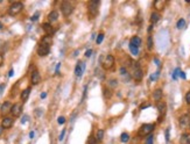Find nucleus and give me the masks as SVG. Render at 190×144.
Instances as JSON below:
<instances>
[{
  "instance_id": "obj_34",
  "label": "nucleus",
  "mask_w": 190,
  "mask_h": 144,
  "mask_svg": "<svg viewBox=\"0 0 190 144\" xmlns=\"http://www.w3.org/2000/svg\"><path fill=\"white\" fill-rule=\"evenodd\" d=\"M153 139H154V137H153V135L150 134V135L146 138V144H153Z\"/></svg>"
},
{
  "instance_id": "obj_28",
  "label": "nucleus",
  "mask_w": 190,
  "mask_h": 144,
  "mask_svg": "<svg viewBox=\"0 0 190 144\" xmlns=\"http://www.w3.org/2000/svg\"><path fill=\"white\" fill-rule=\"evenodd\" d=\"M176 27H177L178 29H183V28L185 27V20H184V19H180V20L177 21Z\"/></svg>"
},
{
  "instance_id": "obj_44",
  "label": "nucleus",
  "mask_w": 190,
  "mask_h": 144,
  "mask_svg": "<svg viewBox=\"0 0 190 144\" xmlns=\"http://www.w3.org/2000/svg\"><path fill=\"white\" fill-rule=\"evenodd\" d=\"M45 96H47V93H42V94H41V98H42V99H44Z\"/></svg>"
},
{
  "instance_id": "obj_19",
  "label": "nucleus",
  "mask_w": 190,
  "mask_h": 144,
  "mask_svg": "<svg viewBox=\"0 0 190 144\" xmlns=\"http://www.w3.org/2000/svg\"><path fill=\"white\" fill-rule=\"evenodd\" d=\"M57 19H58V12H57V10H51V12L49 13V15H48L49 23H50V22H55V21H57Z\"/></svg>"
},
{
  "instance_id": "obj_42",
  "label": "nucleus",
  "mask_w": 190,
  "mask_h": 144,
  "mask_svg": "<svg viewBox=\"0 0 190 144\" xmlns=\"http://www.w3.org/2000/svg\"><path fill=\"white\" fill-rule=\"evenodd\" d=\"M2 63H3V57H2V55H0V66L2 65Z\"/></svg>"
},
{
  "instance_id": "obj_13",
  "label": "nucleus",
  "mask_w": 190,
  "mask_h": 144,
  "mask_svg": "<svg viewBox=\"0 0 190 144\" xmlns=\"http://www.w3.org/2000/svg\"><path fill=\"white\" fill-rule=\"evenodd\" d=\"M30 80H31V84H33V85H37V84L41 81V75H40V73H38L37 70H34V71L31 72Z\"/></svg>"
},
{
  "instance_id": "obj_25",
  "label": "nucleus",
  "mask_w": 190,
  "mask_h": 144,
  "mask_svg": "<svg viewBox=\"0 0 190 144\" xmlns=\"http://www.w3.org/2000/svg\"><path fill=\"white\" fill-rule=\"evenodd\" d=\"M94 138L98 141V142H100L103 138H104V130H101V129H98L97 131H96V135H94Z\"/></svg>"
},
{
  "instance_id": "obj_8",
  "label": "nucleus",
  "mask_w": 190,
  "mask_h": 144,
  "mask_svg": "<svg viewBox=\"0 0 190 144\" xmlns=\"http://www.w3.org/2000/svg\"><path fill=\"white\" fill-rule=\"evenodd\" d=\"M180 125H181V128H183V129H185V128H189L190 127V116L188 115V114H185V115H182L181 117H180Z\"/></svg>"
},
{
  "instance_id": "obj_24",
  "label": "nucleus",
  "mask_w": 190,
  "mask_h": 144,
  "mask_svg": "<svg viewBox=\"0 0 190 144\" xmlns=\"http://www.w3.org/2000/svg\"><path fill=\"white\" fill-rule=\"evenodd\" d=\"M29 93H30V87L23 89V91L21 92V100H22V101H26V100L28 99V96H29Z\"/></svg>"
},
{
  "instance_id": "obj_31",
  "label": "nucleus",
  "mask_w": 190,
  "mask_h": 144,
  "mask_svg": "<svg viewBox=\"0 0 190 144\" xmlns=\"http://www.w3.org/2000/svg\"><path fill=\"white\" fill-rule=\"evenodd\" d=\"M147 45H148V49H149V50L153 48V37H152V36L148 37V39H147Z\"/></svg>"
},
{
  "instance_id": "obj_20",
  "label": "nucleus",
  "mask_w": 190,
  "mask_h": 144,
  "mask_svg": "<svg viewBox=\"0 0 190 144\" xmlns=\"http://www.w3.org/2000/svg\"><path fill=\"white\" fill-rule=\"evenodd\" d=\"M129 44L139 48V46H140V44H141V38H140L139 36H133V37L131 38V41H129Z\"/></svg>"
},
{
  "instance_id": "obj_38",
  "label": "nucleus",
  "mask_w": 190,
  "mask_h": 144,
  "mask_svg": "<svg viewBox=\"0 0 190 144\" xmlns=\"http://www.w3.org/2000/svg\"><path fill=\"white\" fill-rule=\"evenodd\" d=\"M37 17H38V12H36L33 16H31V21H36L37 20Z\"/></svg>"
},
{
  "instance_id": "obj_16",
  "label": "nucleus",
  "mask_w": 190,
  "mask_h": 144,
  "mask_svg": "<svg viewBox=\"0 0 190 144\" xmlns=\"http://www.w3.org/2000/svg\"><path fill=\"white\" fill-rule=\"evenodd\" d=\"M120 75H121V78H122L124 81H128L131 79V74H129V72H127V70L125 67H121L120 69Z\"/></svg>"
},
{
  "instance_id": "obj_35",
  "label": "nucleus",
  "mask_w": 190,
  "mask_h": 144,
  "mask_svg": "<svg viewBox=\"0 0 190 144\" xmlns=\"http://www.w3.org/2000/svg\"><path fill=\"white\" fill-rule=\"evenodd\" d=\"M180 69H175V71H174V73H173V79H177V77H178V74H180Z\"/></svg>"
},
{
  "instance_id": "obj_41",
  "label": "nucleus",
  "mask_w": 190,
  "mask_h": 144,
  "mask_svg": "<svg viewBox=\"0 0 190 144\" xmlns=\"http://www.w3.org/2000/svg\"><path fill=\"white\" fill-rule=\"evenodd\" d=\"M180 77H181L182 79H185V73H184V72H180Z\"/></svg>"
},
{
  "instance_id": "obj_2",
  "label": "nucleus",
  "mask_w": 190,
  "mask_h": 144,
  "mask_svg": "<svg viewBox=\"0 0 190 144\" xmlns=\"http://www.w3.org/2000/svg\"><path fill=\"white\" fill-rule=\"evenodd\" d=\"M99 5H100V1L99 0H91V1H89V3H87V10H89V16L91 19H93V17L97 16L98 10H99Z\"/></svg>"
},
{
  "instance_id": "obj_15",
  "label": "nucleus",
  "mask_w": 190,
  "mask_h": 144,
  "mask_svg": "<svg viewBox=\"0 0 190 144\" xmlns=\"http://www.w3.org/2000/svg\"><path fill=\"white\" fill-rule=\"evenodd\" d=\"M42 29L45 31L47 35H50V36H51V34L54 33V28H52V26H51L49 22H48V23H43V24H42Z\"/></svg>"
},
{
  "instance_id": "obj_33",
  "label": "nucleus",
  "mask_w": 190,
  "mask_h": 144,
  "mask_svg": "<svg viewBox=\"0 0 190 144\" xmlns=\"http://www.w3.org/2000/svg\"><path fill=\"white\" fill-rule=\"evenodd\" d=\"M103 38H104V34H99L98 37H97V39H96V43L97 44H100L103 42Z\"/></svg>"
},
{
  "instance_id": "obj_45",
  "label": "nucleus",
  "mask_w": 190,
  "mask_h": 144,
  "mask_svg": "<svg viewBox=\"0 0 190 144\" xmlns=\"http://www.w3.org/2000/svg\"><path fill=\"white\" fill-rule=\"evenodd\" d=\"M29 137H30V138H33V137H34V131H30V134H29Z\"/></svg>"
},
{
  "instance_id": "obj_32",
  "label": "nucleus",
  "mask_w": 190,
  "mask_h": 144,
  "mask_svg": "<svg viewBox=\"0 0 190 144\" xmlns=\"http://www.w3.org/2000/svg\"><path fill=\"white\" fill-rule=\"evenodd\" d=\"M104 95H105V98H111L112 91L111 89H107V88H104Z\"/></svg>"
},
{
  "instance_id": "obj_27",
  "label": "nucleus",
  "mask_w": 190,
  "mask_h": 144,
  "mask_svg": "<svg viewBox=\"0 0 190 144\" xmlns=\"http://www.w3.org/2000/svg\"><path fill=\"white\" fill-rule=\"evenodd\" d=\"M128 139H129V135H128L127 132H122L121 136H120V141H121L122 143H127Z\"/></svg>"
},
{
  "instance_id": "obj_23",
  "label": "nucleus",
  "mask_w": 190,
  "mask_h": 144,
  "mask_svg": "<svg viewBox=\"0 0 190 144\" xmlns=\"http://www.w3.org/2000/svg\"><path fill=\"white\" fill-rule=\"evenodd\" d=\"M160 19H161V15H160L157 12L152 13V15H150V21H152L153 24H154V23H157V22L160 21Z\"/></svg>"
},
{
  "instance_id": "obj_21",
  "label": "nucleus",
  "mask_w": 190,
  "mask_h": 144,
  "mask_svg": "<svg viewBox=\"0 0 190 144\" xmlns=\"http://www.w3.org/2000/svg\"><path fill=\"white\" fill-rule=\"evenodd\" d=\"M162 96H163V94H162V91H161V89H155V91L153 92V98H154L155 101L160 102V100L162 99Z\"/></svg>"
},
{
  "instance_id": "obj_22",
  "label": "nucleus",
  "mask_w": 190,
  "mask_h": 144,
  "mask_svg": "<svg viewBox=\"0 0 190 144\" xmlns=\"http://www.w3.org/2000/svg\"><path fill=\"white\" fill-rule=\"evenodd\" d=\"M181 144H190V134H183L180 139Z\"/></svg>"
},
{
  "instance_id": "obj_40",
  "label": "nucleus",
  "mask_w": 190,
  "mask_h": 144,
  "mask_svg": "<svg viewBox=\"0 0 190 144\" xmlns=\"http://www.w3.org/2000/svg\"><path fill=\"white\" fill-rule=\"evenodd\" d=\"M91 53H92V50H87V51L85 52V57H90Z\"/></svg>"
},
{
  "instance_id": "obj_43",
  "label": "nucleus",
  "mask_w": 190,
  "mask_h": 144,
  "mask_svg": "<svg viewBox=\"0 0 190 144\" xmlns=\"http://www.w3.org/2000/svg\"><path fill=\"white\" fill-rule=\"evenodd\" d=\"M147 107H149V103H147V105H142V106H141V109H143V108H147Z\"/></svg>"
},
{
  "instance_id": "obj_3",
  "label": "nucleus",
  "mask_w": 190,
  "mask_h": 144,
  "mask_svg": "<svg viewBox=\"0 0 190 144\" xmlns=\"http://www.w3.org/2000/svg\"><path fill=\"white\" fill-rule=\"evenodd\" d=\"M155 128V124L153 123H146V124H142L138 131V135L140 137H145V136H149L152 134V131L154 130Z\"/></svg>"
},
{
  "instance_id": "obj_14",
  "label": "nucleus",
  "mask_w": 190,
  "mask_h": 144,
  "mask_svg": "<svg viewBox=\"0 0 190 144\" xmlns=\"http://www.w3.org/2000/svg\"><path fill=\"white\" fill-rule=\"evenodd\" d=\"M157 109H159V113H160V115H161V117L159 118V121H161V118L164 116L166 110H167V105H166V102H162V101L157 102Z\"/></svg>"
},
{
  "instance_id": "obj_37",
  "label": "nucleus",
  "mask_w": 190,
  "mask_h": 144,
  "mask_svg": "<svg viewBox=\"0 0 190 144\" xmlns=\"http://www.w3.org/2000/svg\"><path fill=\"white\" fill-rule=\"evenodd\" d=\"M185 101H187V103H189L190 105V91L185 94Z\"/></svg>"
},
{
  "instance_id": "obj_46",
  "label": "nucleus",
  "mask_w": 190,
  "mask_h": 144,
  "mask_svg": "<svg viewBox=\"0 0 190 144\" xmlns=\"http://www.w3.org/2000/svg\"><path fill=\"white\" fill-rule=\"evenodd\" d=\"M13 73H14V71H13V69H12V70L9 71V77H12V75H13Z\"/></svg>"
},
{
  "instance_id": "obj_39",
  "label": "nucleus",
  "mask_w": 190,
  "mask_h": 144,
  "mask_svg": "<svg viewBox=\"0 0 190 144\" xmlns=\"http://www.w3.org/2000/svg\"><path fill=\"white\" fill-rule=\"evenodd\" d=\"M64 135H65V130H62V132H61V135H59V141H62V139H63Z\"/></svg>"
},
{
  "instance_id": "obj_36",
  "label": "nucleus",
  "mask_w": 190,
  "mask_h": 144,
  "mask_svg": "<svg viewBox=\"0 0 190 144\" xmlns=\"http://www.w3.org/2000/svg\"><path fill=\"white\" fill-rule=\"evenodd\" d=\"M57 122H58V124H64L65 123V117L64 116H59L57 118Z\"/></svg>"
},
{
  "instance_id": "obj_7",
  "label": "nucleus",
  "mask_w": 190,
  "mask_h": 144,
  "mask_svg": "<svg viewBox=\"0 0 190 144\" xmlns=\"http://www.w3.org/2000/svg\"><path fill=\"white\" fill-rule=\"evenodd\" d=\"M22 113V105L21 103H14L12 106V109H10V114L14 116V117H19Z\"/></svg>"
},
{
  "instance_id": "obj_30",
  "label": "nucleus",
  "mask_w": 190,
  "mask_h": 144,
  "mask_svg": "<svg viewBox=\"0 0 190 144\" xmlns=\"http://www.w3.org/2000/svg\"><path fill=\"white\" fill-rule=\"evenodd\" d=\"M87 144H100V142H98V141L94 138V136H90V137L87 138Z\"/></svg>"
},
{
  "instance_id": "obj_11",
  "label": "nucleus",
  "mask_w": 190,
  "mask_h": 144,
  "mask_svg": "<svg viewBox=\"0 0 190 144\" xmlns=\"http://www.w3.org/2000/svg\"><path fill=\"white\" fill-rule=\"evenodd\" d=\"M13 123H14V120H13L12 117L6 116V117H3L2 121H1V128H3V129H9V128L13 127Z\"/></svg>"
},
{
  "instance_id": "obj_47",
  "label": "nucleus",
  "mask_w": 190,
  "mask_h": 144,
  "mask_svg": "<svg viewBox=\"0 0 190 144\" xmlns=\"http://www.w3.org/2000/svg\"><path fill=\"white\" fill-rule=\"evenodd\" d=\"M1 28H2V23L0 22V29H1Z\"/></svg>"
},
{
  "instance_id": "obj_29",
  "label": "nucleus",
  "mask_w": 190,
  "mask_h": 144,
  "mask_svg": "<svg viewBox=\"0 0 190 144\" xmlns=\"http://www.w3.org/2000/svg\"><path fill=\"white\" fill-rule=\"evenodd\" d=\"M129 50H131L132 55H134V56H136L139 53V48L138 46H134V45H131L129 44Z\"/></svg>"
},
{
  "instance_id": "obj_12",
  "label": "nucleus",
  "mask_w": 190,
  "mask_h": 144,
  "mask_svg": "<svg viewBox=\"0 0 190 144\" xmlns=\"http://www.w3.org/2000/svg\"><path fill=\"white\" fill-rule=\"evenodd\" d=\"M84 70H85V64H84L83 62H78L77 65H76V69H75V74H76V77H80V75L83 74Z\"/></svg>"
},
{
  "instance_id": "obj_4",
  "label": "nucleus",
  "mask_w": 190,
  "mask_h": 144,
  "mask_svg": "<svg viewBox=\"0 0 190 144\" xmlns=\"http://www.w3.org/2000/svg\"><path fill=\"white\" fill-rule=\"evenodd\" d=\"M22 8H23V3H22V2H20V1L13 2V3L9 6V8H8V14L12 15V16L17 15V14L22 10Z\"/></svg>"
},
{
  "instance_id": "obj_9",
  "label": "nucleus",
  "mask_w": 190,
  "mask_h": 144,
  "mask_svg": "<svg viewBox=\"0 0 190 144\" xmlns=\"http://www.w3.org/2000/svg\"><path fill=\"white\" fill-rule=\"evenodd\" d=\"M49 52H50V46L40 43V45L37 46V55L41 56V57H43V56H47Z\"/></svg>"
},
{
  "instance_id": "obj_17",
  "label": "nucleus",
  "mask_w": 190,
  "mask_h": 144,
  "mask_svg": "<svg viewBox=\"0 0 190 144\" xmlns=\"http://www.w3.org/2000/svg\"><path fill=\"white\" fill-rule=\"evenodd\" d=\"M41 44H44V45L50 46V45L52 44V37H51L50 35H45V36H43L42 39H41Z\"/></svg>"
},
{
  "instance_id": "obj_10",
  "label": "nucleus",
  "mask_w": 190,
  "mask_h": 144,
  "mask_svg": "<svg viewBox=\"0 0 190 144\" xmlns=\"http://www.w3.org/2000/svg\"><path fill=\"white\" fill-rule=\"evenodd\" d=\"M12 103L9 101H5L2 105H1V108H0V111H1V115H7L8 113H10V109H12Z\"/></svg>"
},
{
  "instance_id": "obj_5",
  "label": "nucleus",
  "mask_w": 190,
  "mask_h": 144,
  "mask_svg": "<svg viewBox=\"0 0 190 144\" xmlns=\"http://www.w3.org/2000/svg\"><path fill=\"white\" fill-rule=\"evenodd\" d=\"M61 10H62V14L64 16H69L73 12V5L69 1H63L61 5Z\"/></svg>"
},
{
  "instance_id": "obj_1",
  "label": "nucleus",
  "mask_w": 190,
  "mask_h": 144,
  "mask_svg": "<svg viewBox=\"0 0 190 144\" xmlns=\"http://www.w3.org/2000/svg\"><path fill=\"white\" fill-rule=\"evenodd\" d=\"M129 74L136 81H141L142 78H143V72H142L141 67L139 66V64L135 63V62L131 63V72H129Z\"/></svg>"
},
{
  "instance_id": "obj_26",
  "label": "nucleus",
  "mask_w": 190,
  "mask_h": 144,
  "mask_svg": "<svg viewBox=\"0 0 190 144\" xmlns=\"http://www.w3.org/2000/svg\"><path fill=\"white\" fill-rule=\"evenodd\" d=\"M117 85H118V81H117L115 79H111V80H108V82H107V87H108L110 89L115 88V87H117Z\"/></svg>"
},
{
  "instance_id": "obj_18",
  "label": "nucleus",
  "mask_w": 190,
  "mask_h": 144,
  "mask_svg": "<svg viewBox=\"0 0 190 144\" xmlns=\"http://www.w3.org/2000/svg\"><path fill=\"white\" fill-rule=\"evenodd\" d=\"M164 6H166V1L164 0H156V1H154V7H155L156 10H162L164 8Z\"/></svg>"
},
{
  "instance_id": "obj_6",
  "label": "nucleus",
  "mask_w": 190,
  "mask_h": 144,
  "mask_svg": "<svg viewBox=\"0 0 190 144\" xmlns=\"http://www.w3.org/2000/svg\"><path fill=\"white\" fill-rule=\"evenodd\" d=\"M114 65V57L112 55H107L103 58L101 60V66L103 69L105 70H108V69H112V66Z\"/></svg>"
}]
</instances>
